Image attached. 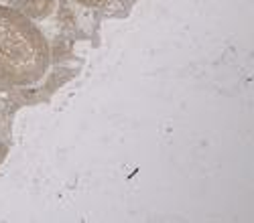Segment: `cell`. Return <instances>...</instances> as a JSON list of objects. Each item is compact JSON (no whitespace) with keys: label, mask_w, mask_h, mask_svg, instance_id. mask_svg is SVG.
Instances as JSON below:
<instances>
[{"label":"cell","mask_w":254,"mask_h":223,"mask_svg":"<svg viewBox=\"0 0 254 223\" xmlns=\"http://www.w3.org/2000/svg\"><path fill=\"white\" fill-rule=\"evenodd\" d=\"M49 65V41L35 20L0 4V86L31 88L45 77Z\"/></svg>","instance_id":"6da1fadb"},{"label":"cell","mask_w":254,"mask_h":223,"mask_svg":"<svg viewBox=\"0 0 254 223\" xmlns=\"http://www.w3.org/2000/svg\"><path fill=\"white\" fill-rule=\"evenodd\" d=\"M55 0H16L14 8L31 20H43L55 12Z\"/></svg>","instance_id":"7a4b0ae2"},{"label":"cell","mask_w":254,"mask_h":223,"mask_svg":"<svg viewBox=\"0 0 254 223\" xmlns=\"http://www.w3.org/2000/svg\"><path fill=\"white\" fill-rule=\"evenodd\" d=\"M75 2H79V4H83V6H92V8H96V6L106 4L108 0H75Z\"/></svg>","instance_id":"3957f363"},{"label":"cell","mask_w":254,"mask_h":223,"mask_svg":"<svg viewBox=\"0 0 254 223\" xmlns=\"http://www.w3.org/2000/svg\"><path fill=\"white\" fill-rule=\"evenodd\" d=\"M4 156H6V146H4V144H0V162L4 160Z\"/></svg>","instance_id":"277c9868"}]
</instances>
